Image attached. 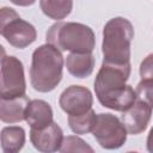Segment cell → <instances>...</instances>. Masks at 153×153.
I'll list each match as a JSON object with an SVG mask.
<instances>
[{"label": "cell", "mask_w": 153, "mask_h": 153, "mask_svg": "<svg viewBox=\"0 0 153 153\" xmlns=\"http://www.w3.org/2000/svg\"><path fill=\"white\" fill-rule=\"evenodd\" d=\"M60 152H93V148L90 147L84 140H81L78 136H67L63 137Z\"/></svg>", "instance_id": "obj_17"}, {"label": "cell", "mask_w": 153, "mask_h": 153, "mask_svg": "<svg viewBox=\"0 0 153 153\" xmlns=\"http://www.w3.org/2000/svg\"><path fill=\"white\" fill-rule=\"evenodd\" d=\"M25 143V131L22 127H5L1 130V148L5 153H17Z\"/></svg>", "instance_id": "obj_14"}, {"label": "cell", "mask_w": 153, "mask_h": 153, "mask_svg": "<svg viewBox=\"0 0 153 153\" xmlns=\"http://www.w3.org/2000/svg\"><path fill=\"white\" fill-rule=\"evenodd\" d=\"M97 115L91 109L81 115H68V124L73 133L75 134H87L92 131L96 124Z\"/></svg>", "instance_id": "obj_16"}, {"label": "cell", "mask_w": 153, "mask_h": 153, "mask_svg": "<svg viewBox=\"0 0 153 153\" xmlns=\"http://www.w3.org/2000/svg\"><path fill=\"white\" fill-rule=\"evenodd\" d=\"M147 149L151 153H153V128L151 129V131L147 136Z\"/></svg>", "instance_id": "obj_21"}, {"label": "cell", "mask_w": 153, "mask_h": 153, "mask_svg": "<svg viewBox=\"0 0 153 153\" xmlns=\"http://www.w3.org/2000/svg\"><path fill=\"white\" fill-rule=\"evenodd\" d=\"M29 98L24 94L14 98L0 99V120L5 123H17L25 118Z\"/></svg>", "instance_id": "obj_12"}, {"label": "cell", "mask_w": 153, "mask_h": 153, "mask_svg": "<svg viewBox=\"0 0 153 153\" xmlns=\"http://www.w3.org/2000/svg\"><path fill=\"white\" fill-rule=\"evenodd\" d=\"M31 129H43L53 122V110L51 106L41 99L30 100L26 110L25 118Z\"/></svg>", "instance_id": "obj_11"}, {"label": "cell", "mask_w": 153, "mask_h": 153, "mask_svg": "<svg viewBox=\"0 0 153 153\" xmlns=\"http://www.w3.org/2000/svg\"><path fill=\"white\" fill-rule=\"evenodd\" d=\"M47 43L61 51L91 54L94 49V33L91 27L80 23L60 22L50 26L47 32Z\"/></svg>", "instance_id": "obj_4"}, {"label": "cell", "mask_w": 153, "mask_h": 153, "mask_svg": "<svg viewBox=\"0 0 153 153\" xmlns=\"http://www.w3.org/2000/svg\"><path fill=\"white\" fill-rule=\"evenodd\" d=\"M0 32L14 48H26L36 41L37 32L33 25L23 20L18 13L8 7L0 11Z\"/></svg>", "instance_id": "obj_5"}, {"label": "cell", "mask_w": 153, "mask_h": 153, "mask_svg": "<svg viewBox=\"0 0 153 153\" xmlns=\"http://www.w3.org/2000/svg\"><path fill=\"white\" fill-rule=\"evenodd\" d=\"M140 75H141V79H145V78L153 79V54L147 55L142 60L140 65Z\"/></svg>", "instance_id": "obj_19"}, {"label": "cell", "mask_w": 153, "mask_h": 153, "mask_svg": "<svg viewBox=\"0 0 153 153\" xmlns=\"http://www.w3.org/2000/svg\"><path fill=\"white\" fill-rule=\"evenodd\" d=\"M30 140L33 147L39 152L51 153L60 151L63 141V133L55 122H51L43 129H31Z\"/></svg>", "instance_id": "obj_10"}, {"label": "cell", "mask_w": 153, "mask_h": 153, "mask_svg": "<svg viewBox=\"0 0 153 153\" xmlns=\"http://www.w3.org/2000/svg\"><path fill=\"white\" fill-rule=\"evenodd\" d=\"M127 129L122 121L111 114L97 115L92 134L97 142L106 149L120 148L127 140Z\"/></svg>", "instance_id": "obj_7"}, {"label": "cell", "mask_w": 153, "mask_h": 153, "mask_svg": "<svg viewBox=\"0 0 153 153\" xmlns=\"http://www.w3.org/2000/svg\"><path fill=\"white\" fill-rule=\"evenodd\" d=\"M152 109L153 108H151L145 102L136 99L130 108L122 111L121 121L124 124L127 131L133 135L142 133L148 126Z\"/></svg>", "instance_id": "obj_9"}, {"label": "cell", "mask_w": 153, "mask_h": 153, "mask_svg": "<svg viewBox=\"0 0 153 153\" xmlns=\"http://www.w3.org/2000/svg\"><path fill=\"white\" fill-rule=\"evenodd\" d=\"M130 75V65L121 66L103 62L94 80V91L99 103L116 111H124L136 100V93L126 81Z\"/></svg>", "instance_id": "obj_1"}, {"label": "cell", "mask_w": 153, "mask_h": 153, "mask_svg": "<svg viewBox=\"0 0 153 153\" xmlns=\"http://www.w3.org/2000/svg\"><path fill=\"white\" fill-rule=\"evenodd\" d=\"M134 37L131 23L122 17L110 19L103 30V62L112 65H130V43Z\"/></svg>", "instance_id": "obj_3"}, {"label": "cell", "mask_w": 153, "mask_h": 153, "mask_svg": "<svg viewBox=\"0 0 153 153\" xmlns=\"http://www.w3.org/2000/svg\"><path fill=\"white\" fill-rule=\"evenodd\" d=\"M136 99L145 102L151 108H153V79L152 78H145L141 79V81L137 84L136 90Z\"/></svg>", "instance_id": "obj_18"}, {"label": "cell", "mask_w": 153, "mask_h": 153, "mask_svg": "<svg viewBox=\"0 0 153 153\" xmlns=\"http://www.w3.org/2000/svg\"><path fill=\"white\" fill-rule=\"evenodd\" d=\"M63 56L61 50L47 43L38 47L32 54L30 81L38 92L53 91L62 79Z\"/></svg>", "instance_id": "obj_2"}, {"label": "cell", "mask_w": 153, "mask_h": 153, "mask_svg": "<svg viewBox=\"0 0 153 153\" xmlns=\"http://www.w3.org/2000/svg\"><path fill=\"white\" fill-rule=\"evenodd\" d=\"M67 71L75 78H87L94 68V57L91 54L71 53L66 59Z\"/></svg>", "instance_id": "obj_13"}, {"label": "cell", "mask_w": 153, "mask_h": 153, "mask_svg": "<svg viewBox=\"0 0 153 153\" xmlns=\"http://www.w3.org/2000/svg\"><path fill=\"white\" fill-rule=\"evenodd\" d=\"M59 104L68 115H81L91 110L93 97L88 88L79 85H72L61 93Z\"/></svg>", "instance_id": "obj_8"}, {"label": "cell", "mask_w": 153, "mask_h": 153, "mask_svg": "<svg viewBox=\"0 0 153 153\" xmlns=\"http://www.w3.org/2000/svg\"><path fill=\"white\" fill-rule=\"evenodd\" d=\"M12 4L17 5V6H30L32 5L36 0H10Z\"/></svg>", "instance_id": "obj_20"}, {"label": "cell", "mask_w": 153, "mask_h": 153, "mask_svg": "<svg viewBox=\"0 0 153 153\" xmlns=\"http://www.w3.org/2000/svg\"><path fill=\"white\" fill-rule=\"evenodd\" d=\"M39 6L47 17L60 20L71 13L73 0H39Z\"/></svg>", "instance_id": "obj_15"}, {"label": "cell", "mask_w": 153, "mask_h": 153, "mask_svg": "<svg viewBox=\"0 0 153 153\" xmlns=\"http://www.w3.org/2000/svg\"><path fill=\"white\" fill-rule=\"evenodd\" d=\"M1 98H14L24 96L26 90V82L23 63L16 56L5 55L4 49H1Z\"/></svg>", "instance_id": "obj_6"}]
</instances>
